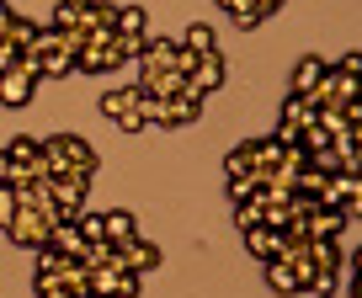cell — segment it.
Returning a JSON list of instances; mask_svg holds the SVG:
<instances>
[{
    "instance_id": "6da1fadb",
    "label": "cell",
    "mask_w": 362,
    "mask_h": 298,
    "mask_svg": "<svg viewBox=\"0 0 362 298\" xmlns=\"http://www.w3.org/2000/svg\"><path fill=\"white\" fill-rule=\"evenodd\" d=\"M43 165H48V176H64V171L96 176V149H90L80 133H54V138H43Z\"/></svg>"
},
{
    "instance_id": "7a4b0ae2",
    "label": "cell",
    "mask_w": 362,
    "mask_h": 298,
    "mask_svg": "<svg viewBox=\"0 0 362 298\" xmlns=\"http://www.w3.org/2000/svg\"><path fill=\"white\" fill-rule=\"evenodd\" d=\"M54 224H59L54 213L16 203V218L6 224V240H11V245H27V251H37V245H48V230H54Z\"/></svg>"
},
{
    "instance_id": "3957f363",
    "label": "cell",
    "mask_w": 362,
    "mask_h": 298,
    "mask_svg": "<svg viewBox=\"0 0 362 298\" xmlns=\"http://www.w3.org/2000/svg\"><path fill=\"white\" fill-rule=\"evenodd\" d=\"M48 192H54V208H59V218H80V213H86V192H90V176H80V171L48 176Z\"/></svg>"
},
{
    "instance_id": "277c9868",
    "label": "cell",
    "mask_w": 362,
    "mask_h": 298,
    "mask_svg": "<svg viewBox=\"0 0 362 298\" xmlns=\"http://www.w3.org/2000/svg\"><path fill=\"white\" fill-rule=\"evenodd\" d=\"M224 75H229V64H224V54H218V48H214V54H197V64H192V75L181 81V91L203 102L208 91H218V85H224Z\"/></svg>"
},
{
    "instance_id": "5b68a950",
    "label": "cell",
    "mask_w": 362,
    "mask_h": 298,
    "mask_svg": "<svg viewBox=\"0 0 362 298\" xmlns=\"http://www.w3.org/2000/svg\"><path fill=\"white\" fill-rule=\"evenodd\" d=\"M90 293H123V298H139V272H128V266H90Z\"/></svg>"
},
{
    "instance_id": "8992f818",
    "label": "cell",
    "mask_w": 362,
    "mask_h": 298,
    "mask_svg": "<svg viewBox=\"0 0 362 298\" xmlns=\"http://www.w3.org/2000/svg\"><path fill=\"white\" fill-rule=\"evenodd\" d=\"M245 251L261 256V261H277L288 251V230H272V224H250L245 230Z\"/></svg>"
},
{
    "instance_id": "52a82bcc",
    "label": "cell",
    "mask_w": 362,
    "mask_h": 298,
    "mask_svg": "<svg viewBox=\"0 0 362 298\" xmlns=\"http://www.w3.org/2000/svg\"><path fill=\"white\" fill-rule=\"evenodd\" d=\"M33 91H37V81L22 69V59H16V69L0 75V102H6V107H27V102H33Z\"/></svg>"
},
{
    "instance_id": "ba28073f",
    "label": "cell",
    "mask_w": 362,
    "mask_h": 298,
    "mask_svg": "<svg viewBox=\"0 0 362 298\" xmlns=\"http://www.w3.org/2000/svg\"><path fill=\"white\" fill-rule=\"evenodd\" d=\"M117 256H123V266H128V272H155V266H160V245L139 240V234L117 245Z\"/></svg>"
},
{
    "instance_id": "9c48e42d",
    "label": "cell",
    "mask_w": 362,
    "mask_h": 298,
    "mask_svg": "<svg viewBox=\"0 0 362 298\" xmlns=\"http://www.w3.org/2000/svg\"><path fill=\"white\" fill-rule=\"evenodd\" d=\"M197 96H187V91H176V96H165V117H160V128H192L197 123Z\"/></svg>"
},
{
    "instance_id": "30bf717a",
    "label": "cell",
    "mask_w": 362,
    "mask_h": 298,
    "mask_svg": "<svg viewBox=\"0 0 362 298\" xmlns=\"http://www.w3.org/2000/svg\"><path fill=\"white\" fill-rule=\"evenodd\" d=\"M75 69H86V75H107V69H117L112 43H86V48L75 54Z\"/></svg>"
},
{
    "instance_id": "8fae6325",
    "label": "cell",
    "mask_w": 362,
    "mask_h": 298,
    "mask_svg": "<svg viewBox=\"0 0 362 298\" xmlns=\"http://www.w3.org/2000/svg\"><path fill=\"white\" fill-rule=\"evenodd\" d=\"M102 234L112 245H123V240H134V234H139V218L128 213V208H112V213H102Z\"/></svg>"
},
{
    "instance_id": "7c38bea8",
    "label": "cell",
    "mask_w": 362,
    "mask_h": 298,
    "mask_svg": "<svg viewBox=\"0 0 362 298\" xmlns=\"http://www.w3.org/2000/svg\"><path fill=\"white\" fill-rule=\"evenodd\" d=\"M112 32L144 37V32H149V16H144V6H117V16H112Z\"/></svg>"
},
{
    "instance_id": "4fadbf2b",
    "label": "cell",
    "mask_w": 362,
    "mask_h": 298,
    "mask_svg": "<svg viewBox=\"0 0 362 298\" xmlns=\"http://www.w3.org/2000/svg\"><path fill=\"white\" fill-rule=\"evenodd\" d=\"M309 261L315 266H346V251H341V240H304Z\"/></svg>"
},
{
    "instance_id": "5bb4252c",
    "label": "cell",
    "mask_w": 362,
    "mask_h": 298,
    "mask_svg": "<svg viewBox=\"0 0 362 298\" xmlns=\"http://www.w3.org/2000/svg\"><path fill=\"white\" fill-rule=\"evenodd\" d=\"M320 75H325V64H320L315 54H309V59H298V69H293V96H309V91L320 85Z\"/></svg>"
},
{
    "instance_id": "9a60e30c",
    "label": "cell",
    "mask_w": 362,
    "mask_h": 298,
    "mask_svg": "<svg viewBox=\"0 0 362 298\" xmlns=\"http://www.w3.org/2000/svg\"><path fill=\"white\" fill-rule=\"evenodd\" d=\"M134 91H139V85H134ZM134 117H139L144 128H160V117H165V102H160V96H149V91H139V96H134Z\"/></svg>"
},
{
    "instance_id": "2e32d148",
    "label": "cell",
    "mask_w": 362,
    "mask_h": 298,
    "mask_svg": "<svg viewBox=\"0 0 362 298\" xmlns=\"http://www.w3.org/2000/svg\"><path fill=\"white\" fill-rule=\"evenodd\" d=\"M0 37H6L16 54H27V48H33V37H37V22H27V16H11V27H6Z\"/></svg>"
},
{
    "instance_id": "e0dca14e",
    "label": "cell",
    "mask_w": 362,
    "mask_h": 298,
    "mask_svg": "<svg viewBox=\"0 0 362 298\" xmlns=\"http://www.w3.org/2000/svg\"><path fill=\"white\" fill-rule=\"evenodd\" d=\"M181 48H192V54H214L218 37H214V27H208V22H192V27H187V37H181Z\"/></svg>"
},
{
    "instance_id": "ac0fdd59",
    "label": "cell",
    "mask_w": 362,
    "mask_h": 298,
    "mask_svg": "<svg viewBox=\"0 0 362 298\" xmlns=\"http://www.w3.org/2000/svg\"><path fill=\"white\" fill-rule=\"evenodd\" d=\"M267 282L277 287V293H298V272L283 261V256H277V261H267Z\"/></svg>"
},
{
    "instance_id": "d6986e66",
    "label": "cell",
    "mask_w": 362,
    "mask_h": 298,
    "mask_svg": "<svg viewBox=\"0 0 362 298\" xmlns=\"http://www.w3.org/2000/svg\"><path fill=\"white\" fill-rule=\"evenodd\" d=\"M336 287H341V266H315V277L304 282V293L320 298V293H336Z\"/></svg>"
},
{
    "instance_id": "ffe728a7",
    "label": "cell",
    "mask_w": 362,
    "mask_h": 298,
    "mask_svg": "<svg viewBox=\"0 0 362 298\" xmlns=\"http://www.w3.org/2000/svg\"><path fill=\"white\" fill-rule=\"evenodd\" d=\"M134 96H139L134 85H117V91H107V96H102V112H107V117H123V112H134Z\"/></svg>"
},
{
    "instance_id": "44dd1931",
    "label": "cell",
    "mask_w": 362,
    "mask_h": 298,
    "mask_svg": "<svg viewBox=\"0 0 362 298\" xmlns=\"http://www.w3.org/2000/svg\"><path fill=\"white\" fill-rule=\"evenodd\" d=\"M69 69H75V54H64V48H54V54H43V81H64Z\"/></svg>"
},
{
    "instance_id": "7402d4cb",
    "label": "cell",
    "mask_w": 362,
    "mask_h": 298,
    "mask_svg": "<svg viewBox=\"0 0 362 298\" xmlns=\"http://www.w3.org/2000/svg\"><path fill=\"white\" fill-rule=\"evenodd\" d=\"M112 54H117V64H134V59L144 54V37H128V32H112Z\"/></svg>"
},
{
    "instance_id": "603a6c76",
    "label": "cell",
    "mask_w": 362,
    "mask_h": 298,
    "mask_svg": "<svg viewBox=\"0 0 362 298\" xmlns=\"http://www.w3.org/2000/svg\"><path fill=\"white\" fill-rule=\"evenodd\" d=\"M64 282H69V293H75V298H96V293H90V272H86V266H80V261H69Z\"/></svg>"
},
{
    "instance_id": "cb8c5ba5",
    "label": "cell",
    "mask_w": 362,
    "mask_h": 298,
    "mask_svg": "<svg viewBox=\"0 0 362 298\" xmlns=\"http://www.w3.org/2000/svg\"><path fill=\"white\" fill-rule=\"evenodd\" d=\"M224 176H250V144H240V149L224 155Z\"/></svg>"
},
{
    "instance_id": "d4e9b609",
    "label": "cell",
    "mask_w": 362,
    "mask_h": 298,
    "mask_svg": "<svg viewBox=\"0 0 362 298\" xmlns=\"http://www.w3.org/2000/svg\"><path fill=\"white\" fill-rule=\"evenodd\" d=\"M80 11H86V6H69V0H54V22H48V27H59V32H64V27H75V22H80Z\"/></svg>"
},
{
    "instance_id": "484cf974",
    "label": "cell",
    "mask_w": 362,
    "mask_h": 298,
    "mask_svg": "<svg viewBox=\"0 0 362 298\" xmlns=\"http://www.w3.org/2000/svg\"><path fill=\"white\" fill-rule=\"evenodd\" d=\"M235 224H240V230L261 224V197H245V203H235Z\"/></svg>"
},
{
    "instance_id": "4316f807",
    "label": "cell",
    "mask_w": 362,
    "mask_h": 298,
    "mask_svg": "<svg viewBox=\"0 0 362 298\" xmlns=\"http://www.w3.org/2000/svg\"><path fill=\"white\" fill-rule=\"evenodd\" d=\"M37 298H75V293H69V282H59V277H37Z\"/></svg>"
},
{
    "instance_id": "83f0119b",
    "label": "cell",
    "mask_w": 362,
    "mask_h": 298,
    "mask_svg": "<svg viewBox=\"0 0 362 298\" xmlns=\"http://www.w3.org/2000/svg\"><path fill=\"white\" fill-rule=\"evenodd\" d=\"M16 218V192H11V181H0V230Z\"/></svg>"
},
{
    "instance_id": "f1b7e54d",
    "label": "cell",
    "mask_w": 362,
    "mask_h": 298,
    "mask_svg": "<svg viewBox=\"0 0 362 298\" xmlns=\"http://www.w3.org/2000/svg\"><path fill=\"white\" fill-rule=\"evenodd\" d=\"M75 224H80V234H86V245L90 240H107V234H102V213H80Z\"/></svg>"
},
{
    "instance_id": "f546056e",
    "label": "cell",
    "mask_w": 362,
    "mask_h": 298,
    "mask_svg": "<svg viewBox=\"0 0 362 298\" xmlns=\"http://www.w3.org/2000/svg\"><path fill=\"white\" fill-rule=\"evenodd\" d=\"M229 197H235V203L256 197V176H229Z\"/></svg>"
},
{
    "instance_id": "4dcf8cb0",
    "label": "cell",
    "mask_w": 362,
    "mask_h": 298,
    "mask_svg": "<svg viewBox=\"0 0 362 298\" xmlns=\"http://www.w3.org/2000/svg\"><path fill=\"white\" fill-rule=\"evenodd\" d=\"M16 59H22V54H16V48L0 37V75H6V69H16Z\"/></svg>"
},
{
    "instance_id": "1f68e13d",
    "label": "cell",
    "mask_w": 362,
    "mask_h": 298,
    "mask_svg": "<svg viewBox=\"0 0 362 298\" xmlns=\"http://www.w3.org/2000/svg\"><path fill=\"white\" fill-rule=\"evenodd\" d=\"M11 171H16V165H11V155L0 149V181H11Z\"/></svg>"
},
{
    "instance_id": "d6a6232c",
    "label": "cell",
    "mask_w": 362,
    "mask_h": 298,
    "mask_svg": "<svg viewBox=\"0 0 362 298\" xmlns=\"http://www.w3.org/2000/svg\"><path fill=\"white\" fill-rule=\"evenodd\" d=\"M11 16H16V11H11V6H6V0H0V32L11 27Z\"/></svg>"
},
{
    "instance_id": "836d02e7",
    "label": "cell",
    "mask_w": 362,
    "mask_h": 298,
    "mask_svg": "<svg viewBox=\"0 0 362 298\" xmlns=\"http://www.w3.org/2000/svg\"><path fill=\"white\" fill-rule=\"evenodd\" d=\"M69 6H90V0H69Z\"/></svg>"
},
{
    "instance_id": "e575fe53",
    "label": "cell",
    "mask_w": 362,
    "mask_h": 298,
    "mask_svg": "<svg viewBox=\"0 0 362 298\" xmlns=\"http://www.w3.org/2000/svg\"><path fill=\"white\" fill-rule=\"evenodd\" d=\"M102 298H123V293H102Z\"/></svg>"
},
{
    "instance_id": "d590c367",
    "label": "cell",
    "mask_w": 362,
    "mask_h": 298,
    "mask_svg": "<svg viewBox=\"0 0 362 298\" xmlns=\"http://www.w3.org/2000/svg\"><path fill=\"white\" fill-rule=\"evenodd\" d=\"M320 298H341V293H320Z\"/></svg>"
}]
</instances>
